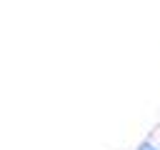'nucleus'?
<instances>
[{"label":"nucleus","mask_w":160,"mask_h":150,"mask_svg":"<svg viewBox=\"0 0 160 150\" xmlns=\"http://www.w3.org/2000/svg\"><path fill=\"white\" fill-rule=\"evenodd\" d=\"M140 150H155V148H152V145H142Z\"/></svg>","instance_id":"1"}]
</instances>
